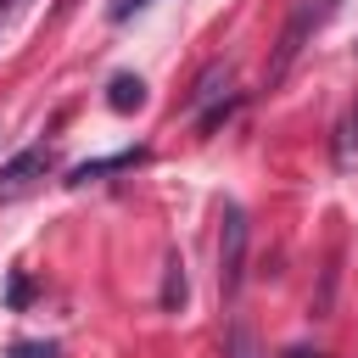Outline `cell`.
Wrapping results in <instances>:
<instances>
[{
	"label": "cell",
	"mask_w": 358,
	"mask_h": 358,
	"mask_svg": "<svg viewBox=\"0 0 358 358\" xmlns=\"http://www.w3.org/2000/svg\"><path fill=\"white\" fill-rule=\"evenodd\" d=\"M336 11V0H302L296 11H291V22H285V34H280V50H274V62H268V84H280L285 73H291V62L302 56V45H308V34L324 22Z\"/></svg>",
	"instance_id": "cell-1"
},
{
	"label": "cell",
	"mask_w": 358,
	"mask_h": 358,
	"mask_svg": "<svg viewBox=\"0 0 358 358\" xmlns=\"http://www.w3.org/2000/svg\"><path fill=\"white\" fill-rule=\"evenodd\" d=\"M241 274H246V213L229 201L224 207V229H218V285L241 291Z\"/></svg>",
	"instance_id": "cell-2"
},
{
	"label": "cell",
	"mask_w": 358,
	"mask_h": 358,
	"mask_svg": "<svg viewBox=\"0 0 358 358\" xmlns=\"http://www.w3.org/2000/svg\"><path fill=\"white\" fill-rule=\"evenodd\" d=\"M56 168V151L50 145H22L6 168H0V201H17V196H28L45 173Z\"/></svg>",
	"instance_id": "cell-3"
},
{
	"label": "cell",
	"mask_w": 358,
	"mask_h": 358,
	"mask_svg": "<svg viewBox=\"0 0 358 358\" xmlns=\"http://www.w3.org/2000/svg\"><path fill=\"white\" fill-rule=\"evenodd\" d=\"M106 106H112V112H140V106H145V78L117 73V78L106 84Z\"/></svg>",
	"instance_id": "cell-4"
},
{
	"label": "cell",
	"mask_w": 358,
	"mask_h": 358,
	"mask_svg": "<svg viewBox=\"0 0 358 358\" xmlns=\"http://www.w3.org/2000/svg\"><path fill=\"white\" fill-rule=\"evenodd\" d=\"M358 162V101L347 106L341 129H336V168H352Z\"/></svg>",
	"instance_id": "cell-5"
},
{
	"label": "cell",
	"mask_w": 358,
	"mask_h": 358,
	"mask_svg": "<svg viewBox=\"0 0 358 358\" xmlns=\"http://www.w3.org/2000/svg\"><path fill=\"white\" fill-rule=\"evenodd\" d=\"M129 162H140V151H117V157H101V162H84V168L73 173V185H84V179H101V173H112V168H129Z\"/></svg>",
	"instance_id": "cell-6"
},
{
	"label": "cell",
	"mask_w": 358,
	"mask_h": 358,
	"mask_svg": "<svg viewBox=\"0 0 358 358\" xmlns=\"http://www.w3.org/2000/svg\"><path fill=\"white\" fill-rule=\"evenodd\" d=\"M224 358H263V347H257V330H252V324H235V330H229V347H224Z\"/></svg>",
	"instance_id": "cell-7"
},
{
	"label": "cell",
	"mask_w": 358,
	"mask_h": 358,
	"mask_svg": "<svg viewBox=\"0 0 358 358\" xmlns=\"http://www.w3.org/2000/svg\"><path fill=\"white\" fill-rule=\"evenodd\" d=\"M179 302H185V263H179V257H168V280H162V308L173 313Z\"/></svg>",
	"instance_id": "cell-8"
},
{
	"label": "cell",
	"mask_w": 358,
	"mask_h": 358,
	"mask_svg": "<svg viewBox=\"0 0 358 358\" xmlns=\"http://www.w3.org/2000/svg\"><path fill=\"white\" fill-rule=\"evenodd\" d=\"M11 358H56V347H50V341H17Z\"/></svg>",
	"instance_id": "cell-9"
},
{
	"label": "cell",
	"mask_w": 358,
	"mask_h": 358,
	"mask_svg": "<svg viewBox=\"0 0 358 358\" xmlns=\"http://www.w3.org/2000/svg\"><path fill=\"white\" fill-rule=\"evenodd\" d=\"M140 6H145V0H117V6H112V17L123 22V17H129V11H140Z\"/></svg>",
	"instance_id": "cell-10"
},
{
	"label": "cell",
	"mask_w": 358,
	"mask_h": 358,
	"mask_svg": "<svg viewBox=\"0 0 358 358\" xmlns=\"http://www.w3.org/2000/svg\"><path fill=\"white\" fill-rule=\"evenodd\" d=\"M285 358H319V352H308V347H291V352H285Z\"/></svg>",
	"instance_id": "cell-11"
},
{
	"label": "cell",
	"mask_w": 358,
	"mask_h": 358,
	"mask_svg": "<svg viewBox=\"0 0 358 358\" xmlns=\"http://www.w3.org/2000/svg\"><path fill=\"white\" fill-rule=\"evenodd\" d=\"M0 6H11V0H0Z\"/></svg>",
	"instance_id": "cell-12"
}]
</instances>
